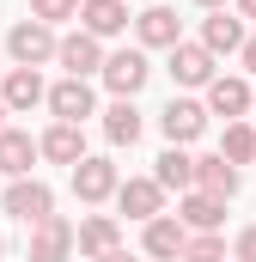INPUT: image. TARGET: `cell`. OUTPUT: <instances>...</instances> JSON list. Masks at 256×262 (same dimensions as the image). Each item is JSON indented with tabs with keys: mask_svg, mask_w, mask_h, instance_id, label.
<instances>
[{
	"mask_svg": "<svg viewBox=\"0 0 256 262\" xmlns=\"http://www.w3.org/2000/svg\"><path fill=\"white\" fill-rule=\"evenodd\" d=\"M6 55H12V67H49L55 61V31L43 18H18L6 31Z\"/></svg>",
	"mask_w": 256,
	"mask_h": 262,
	"instance_id": "1",
	"label": "cell"
},
{
	"mask_svg": "<svg viewBox=\"0 0 256 262\" xmlns=\"http://www.w3.org/2000/svg\"><path fill=\"white\" fill-rule=\"evenodd\" d=\"M98 79L110 85V98H134V92L153 79V61H146V49H116V55H104Z\"/></svg>",
	"mask_w": 256,
	"mask_h": 262,
	"instance_id": "2",
	"label": "cell"
},
{
	"mask_svg": "<svg viewBox=\"0 0 256 262\" xmlns=\"http://www.w3.org/2000/svg\"><path fill=\"white\" fill-rule=\"evenodd\" d=\"M116 183H122L116 159H98V152H86V159L73 165V195L86 201V207H104V201L116 195Z\"/></svg>",
	"mask_w": 256,
	"mask_h": 262,
	"instance_id": "3",
	"label": "cell"
},
{
	"mask_svg": "<svg viewBox=\"0 0 256 262\" xmlns=\"http://www.w3.org/2000/svg\"><path fill=\"white\" fill-rule=\"evenodd\" d=\"M0 201H6V213H12V220H25V226H37V220H49V213H55V189H49V183H37V177H12Z\"/></svg>",
	"mask_w": 256,
	"mask_h": 262,
	"instance_id": "4",
	"label": "cell"
},
{
	"mask_svg": "<svg viewBox=\"0 0 256 262\" xmlns=\"http://www.w3.org/2000/svg\"><path fill=\"white\" fill-rule=\"evenodd\" d=\"M201 92H207V104H201L207 116H226V122H244V116H250V79H238V73H214Z\"/></svg>",
	"mask_w": 256,
	"mask_h": 262,
	"instance_id": "5",
	"label": "cell"
},
{
	"mask_svg": "<svg viewBox=\"0 0 256 262\" xmlns=\"http://www.w3.org/2000/svg\"><path fill=\"white\" fill-rule=\"evenodd\" d=\"M116 244H122V220H116V213H86V220L73 226V250H79L86 262L110 256Z\"/></svg>",
	"mask_w": 256,
	"mask_h": 262,
	"instance_id": "6",
	"label": "cell"
},
{
	"mask_svg": "<svg viewBox=\"0 0 256 262\" xmlns=\"http://www.w3.org/2000/svg\"><path fill=\"white\" fill-rule=\"evenodd\" d=\"M55 67H67V79H86L104 67V43L86 31H67V37H55Z\"/></svg>",
	"mask_w": 256,
	"mask_h": 262,
	"instance_id": "7",
	"label": "cell"
},
{
	"mask_svg": "<svg viewBox=\"0 0 256 262\" xmlns=\"http://www.w3.org/2000/svg\"><path fill=\"white\" fill-rule=\"evenodd\" d=\"M201 128H207V110H201L195 98H171V104L159 110V134H165L171 146H189V140H201Z\"/></svg>",
	"mask_w": 256,
	"mask_h": 262,
	"instance_id": "8",
	"label": "cell"
},
{
	"mask_svg": "<svg viewBox=\"0 0 256 262\" xmlns=\"http://www.w3.org/2000/svg\"><path fill=\"white\" fill-rule=\"evenodd\" d=\"M49 116L55 122H79L86 128V116H98V98H92V85L86 79H61V85H49Z\"/></svg>",
	"mask_w": 256,
	"mask_h": 262,
	"instance_id": "9",
	"label": "cell"
},
{
	"mask_svg": "<svg viewBox=\"0 0 256 262\" xmlns=\"http://www.w3.org/2000/svg\"><path fill=\"white\" fill-rule=\"evenodd\" d=\"M134 37H140V49H177V43H183L177 6H146V12L134 18Z\"/></svg>",
	"mask_w": 256,
	"mask_h": 262,
	"instance_id": "10",
	"label": "cell"
},
{
	"mask_svg": "<svg viewBox=\"0 0 256 262\" xmlns=\"http://www.w3.org/2000/svg\"><path fill=\"white\" fill-rule=\"evenodd\" d=\"M116 207H122L128 220H140V226H146V220H159V213H165V189H159V183H153V177H128V183H116Z\"/></svg>",
	"mask_w": 256,
	"mask_h": 262,
	"instance_id": "11",
	"label": "cell"
},
{
	"mask_svg": "<svg viewBox=\"0 0 256 262\" xmlns=\"http://www.w3.org/2000/svg\"><path fill=\"white\" fill-rule=\"evenodd\" d=\"M43 98H49L43 67H12V73H6V85H0V104H6V110H18V116H31Z\"/></svg>",
	"mask_w": 256,
	"mask_h": 262,
	"instance_id": "12",
	"label": "cell"
},
{
	"mask_svg": "<svg viewBox=\"0 0 256 262\" xmlns=\"http://www.w3.org/2000/svg\"><path fill=\"white\" fill-rule=\"evenodd\" d=\"M67 256H73V226H67L61 213L37 220L31 226V262H67Z\"/></svg>",
	"mask_w": 256,
	"mask_h": 262,
	"instance_id": "13",
	"label": "cell"
},
{
	"mask_svg": "<svg viewBox=\"0 0 256 262\" xmlns=\"http://www.w3.org/2000/svg\"><path fill=\"white\" fill-rule=\"evenodd\" d=\"M79 31L86 37H122L128 31V0H79Z\"/></svg>",
	"mask_w": 256,
	"mask_h": 262,
	"instance_id": "14",
	"label": "cell"
},
{
	"mask_svg": "<svg viewBox=\"0 0 256 262\" xmlns=\"http://www.w3.org/2000/svg\"><path fill=\"white\" fill-rule=\"evenodd\" d=\"M244 37H250V31H244V18H238V12H226V6H220L214 18H201V49H207V55H238V49H244Z\"/></svg>",
	"mask_w": 256,
	"mask_h": 262,
	"instance_id": "15",
	"label": "cell"
},
{
	"mask_svg": "<svg viewBox=\"0 0 256 262\" xmlns=\"http://www.w3.org/2000/svg\"><path fill=\"white\" fill-rule=\"evenodd\" d=\"M165 73H171L183 92H195V85H207V79H214V55H207L201 43H177V49H171V61H165Z\"/></svg>",
	"mask_w": 256,
	"mask_h": 262,
	"instance_id": "16",
	"label": "cell"
},
{
	"mask_svg": "<svg viewBox=\"0 0 256 262\" xmlns=\"http://www.w3.org/2000/svg\"><path fill=\"white\" fill-rule=\"evenodd\" d=\"M183 238H189V232L177 226V213H159V220H146L140 250H146L153 262H177V256H183Z\"/></svg>",
	"mask_w": 256,
	"mask_h": 262,
	"instance_id": "17",
	"label": "cell"
},
{
	"mask_svg": "<svg viewBox=\"0 0 256 262\" xmlns=\"http://www.w3.org/2000/svg\"><path fill=\"white\" fill-rule=\"evenodd\" d=\"M220 220H226V201L220 195L183 189V201H177V226H183V232H220Z\"/></svg>",
	"mask_w": 256,
	"mask_h": 262,
	"instance_id": "18",
	"label": "cell"
},
{
	"mask_svg": "<svg viewBox=\"0 0 256 262\" xmlns=\"http://www.w3.org/2000/svg\"><path fill=\"white\" fill-rule=\"evenodd\" d=\"M37 159L79 165V159H86V128H79V122H55V128H43V140H37Z\"/></svg>",
	"mask_w": 256,
	"mask_h": 262,
	"instance_id": "19",
	"label": "cell"
},
{
	"mask_svg": "<svg viewBox=\"0 0 256 262\" xmlns=\"http://www.w3.org/2000/svg\"><path fill=\"white\" fill-rule=\"evenodd\" d=\"M153 183H159V189H177V195L195 189V152L189 146H165V152L153 159Z\"/></svg>",
	"mask_w": 256,
	"mask_h": 262,
	"instance_id": "20",
	"label": "cell"
},
{
	"mask_svg": "<svg viewBox=\"0 0 256 262\" xmlns=\"http://www.w3.org/2000/svg\"><path fill=\"white\" fill-rule=\"evenodd\" d=\"M238 183H244V177H238V165H226L220 152L195 159V189H201V195H220V201H232V195H238Z\"/></svg>",
	"mask_w": 256,
	"mask_h": 262,
	"instance_id": "21",
	"label": "cell"
},
{
	"mask_svg": "<svg viewBox=\"0 0 256 262\" xmlns=\"http://www.w3.org/2000/svg\"><path fill=\"white\" fill-rule=\"evenodd\" d=\"M37 165V140L25 128H0V177H31Z\"/></svg>",
	"mask_w": 256,
	"mask_h": 262,
	"instance_id": "22",
	"label": "cell"
},
{
	"mask_svg": "<svg viewBox=\"0 0 256 262\" xmlns=\"http://www.w3.org/2000/svg\"><path fill=\"white\" fill-rule=\"evenodd\" d=\"M140 128H146V116L134 110V98H116V104L104 110V134H110V146H134Z\"/></svg>",
	"mask_w": 256,
	"mask_h": 262,
	"instance_id": "23",
	"label": "cell"
},
{
	"mask_svg": "<svg viewBox=\"0 0 256 262\" xmlns=\"http://www.w3.org/2000/svg\"><path fill=\"white\" fill-rule=\"evenodd\" d=\"M220 159H226V165H256V128H250V122H226Z\"/></svg>",
	"mask_w": 256,
	"mask_h": 262,
	"instance_id": "24",
	"label": "cell"
},
{
	"mask_svg": "<svg viewBox=\"0 0 256 262\" xmlns=\"http://www.w3.org/2000/svg\"><path fill=\"white\" fill-rule=\"evenodd\" d=\"M177 262H226V238H220V232H189Z\"/></svg>",
	"mask_w": 256,
	"mask_h": 262,
	"instance_id": "25",
	"label": "cell"
},
{
	"mask_svg": "<svg viewBox=\"0 0 256 262\" xmlns=\"http://www.w3.org/2000/svg\"><path fill=\"white\" fill-rule=\"evenodd\" d=\"M31 18H43V25L55 31L61 18H79V0H31Z\"/></svg>",
	"mask_w": 256,
	"mask_h": 262,
	"instance_id": "26",
	"label": "cell"
},
{
	"mask_svg": "<svg viewBox=\"0 0 256 262\" xmlns=\"http://www.w3.org/2000/svg\"><path fill=\"white\" fill-rule=\"evenodd\" d=\"M232 262H256V226H244V232L232 238Z\"/></svg>",
	"mask_w": 256,
	"mask_h": 262,
	"instance_id": "27",
	"label": "cell"
},
{
	"mask_svg": "<svg viewBox=\"0 0 256 262\" xmlns=\"http://www.w3.org/2000/svg\"><path fill=\"white\" fill-rule=\"evenodd\" d=\"M238 55H244V73H256V31L244 37V49H238Z\"/></svg>",
	"mask_w": 256,
	"mask_h": 262,
	"instance_id": "28",
	"label": "cell"
},
{
	"mask_svg": "<svg viewBox=\"0 0 256 262\" xmlns=\"http://www.w3.org/2000/svg\"><path fill=\"white\" fill-rule=\"evenodd\" d=\"M98 262H134V256H128L122 244H116V250H110V256H98Z\"/></svg>",
	"mask_w": 256,
	"mask_h": 262,
	"instance_id": "29",
	"label": "cell"
},
{
	"mask_svg": "<svg viewBox=\"0 0 256 262\" xmlns=\"http://www.w3.org/2000/svg\"><path fill=\"white\" fill-rule=\"evenodd\" d=\"M238 18H256V0H238Z\"/></svg>",
	"mask_w": 256,
	"mask_h": 262,
	"instance_id": "30",
	"label": "cell"
},
{
	"mask_svg": "<svg viewBox=\"0 0 256 262\" xmlns=\"http://www.w3.org/2000/svg\"><path fill=\"white\" fill-rule=\"evenodd\" d=\"M195 6H207V12H220V6H226V0H195Z\"/></svg>",
	"mask_w": 256,
	"mask_h": 262,
	"instance_id": "31",
	"label": "cell"
},
{
	"mask_svg": "<svg viewBox=\"0 0 256 262\" xmlns=\"http://www.w3.org/2000/svg\"><path fill=\"white\" fill-rule=\"evenodd\" d=\"M0 128H6V104H0Z\"/></svg>",
	"mask_w": 256,
	"mask_h": 262,
	"instance_id": "32",
	"label": "cell"
},
{
	"mask_svg": "<svg viewBox=\"0 0 256 262\" xmlns=\"http://www.w3.org/2000/svg\"><path fill=\"white\" fill-rule=\"evenodd\" d=\"M0 256H6V232H0Z\"/></svg>",
	"mask_w": 256,
	"mask_h": 262,
	"instance_id": "33",
	"label": "cell"
},
{
	"mask_svg": "<svg viewBox=\"0 0 256 262\" xmlns=\"http://www.w3.org/2000/svg\"><path fill=\"white\" fill-rule=\"evenodd\" d=\"M250 110H256V85H250Z\"/></svg>",
	"mask_w": 256,
	"mask_h": 262,
	"instance_id": "34",
	"label": "cell"
},
{
	"mask_svg": "<svg viewBox=\"0 0 256 262\" xmlns=\"http://www.w3.org/2000/svg\"><path fill=\"white\" fill-rule=\"evenodd\" d=\"M226 262H232V256H226Z\"/></svg>",
	"mask_w": 256,
	"mask_h": 262,
	"instance_id": "35",
	"label": "cell"
}]
</instances>
